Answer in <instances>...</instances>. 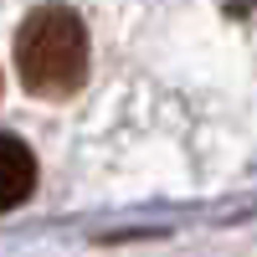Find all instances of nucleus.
Wrapping results in <instances>:
<instances>
[{"instance_id":"1","label":"nucleus","mask_w":257,"mask_h":257,"mask_svg":"<svg viewBox=\"0 0 257 257\" xmlns=\"http://www.w3.org/2000/svg\"><path fill=\"white\" fill-rule=\"evenodd\" d=\"M16 72L36 98H72L88 77V26L72 6H36L16 31Z\"/></svg>"},{"instance_id":"2","label":"nucleus","mask_w":257,"mask_h":257,"mask_svg":"<svg viewBox=\"0 0 257 257\" xmlns=\"http://www.w3.org/2000/svg\"><path fill=\"white\" fill-rule=\"evenodd\" d=\"M6 155H0V206L6 211H16L21 201L31 196V185H36V160H31V149H26V139H16V134H6Z\"/></svg>"}]
</instances>
